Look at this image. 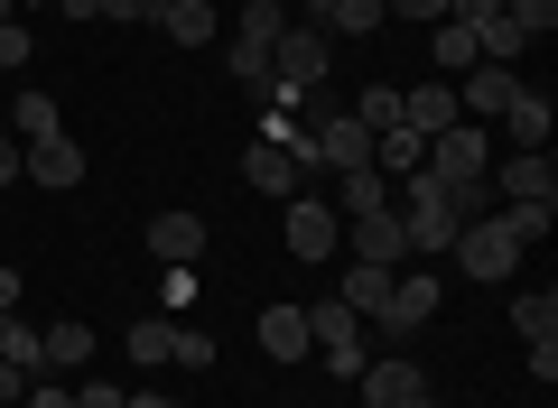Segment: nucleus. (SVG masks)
<instances>
[{"label":"nucleus","mask_w":558,"mask_h":408,"mask_svg":"<svg viewBox=\"0 0 558 408\" xmlns=\"http://www.w3.org/2000/svg\"><path fill=\"white\" fill-rule=\"evenodd\" d=\"M326 28H307V20H289L279 28V47H270V102H299V94H317L326 84Z\"/></svg>","instance_id":"f257e3e1"},{"label":"nucleus","mask_w":558,"mask_h":408,"mask_svg":"<svg viewBox=\"0 0 558 408\" xmlns=\"http://www.w3.org/2000/svg\"><path fill=\"white\" fill-rule=\"evenodd\" d=\"M242 186L252 195H299V186H317V168H307V121L289 139H260L252 131V149H242Z\"/></svg>","instance_id":"f03ea898"},{"label":"nucleus","mask_w":558,"mask_h":408,"mask_svg":"<svg viewBox=\"0 0 558 408\" xmlns=\"http://www.w3.org/2000/svg\"><path fill=\"white\" fill-rule=\"evenodd\" d=\"M307 353H326V371H344V381H354V371L373 362V353H363V316L344 307L336 288H326L317 307H307Z\"/></svg>","instance_id":"7ed1b4c3"},{"label":"nucleus","mask_w":558,"mask_h":408,"mask_svg":"<svg viewBox=\"0 0 558 408\" xmlns=\"http://www.w3.org/2000/svg\"><path fill=\"white\" fill-rule=\"evenodd\" d=\"M447 251L465 260V279H512L521 270V242H512V223H502V205H494V214H475V223H457Z\"/></svg>","instance_id":"20e7f679"},{"label":"nucleus","mask_w":558,"mask_h":408,"mask_svg":"<svg viewBox=\"0 0 558 408\" xmlns=\"http://www.w3.org/2000/svg\"><path fill=\"white\" fill-rule=\"evenodd\" d=\"M279 28H289V10L279 0H242V28H233V75L252 84V94H270V47Z\"/></svg>","instance_id":"39448f33"},{"label":"nucleus","mask_w":558,"mask_h":408,"mask_svg":"<svg viewBox=\"0 0 558 408\" xmlns=\"http://www.w3.org/2000/svg\"><path fill=\"white\" fill-rule=\"evenodd\" d=\"M418 168L438 176L447 195H457V186H475V176L494 168V131H475V121H457V131H438V139H428V158H418Z\"/></svg>","instance_id":"423d86ee"},{"label":"nucleus","mask_w":558,"mask_h":408,"mask_svg":"<svg viewBox=\"0 0 558 408\" xmlns=\"http://www.w3.org/2000/svg\"><path fill=\"white\" fill-rule=\"evenodd\" d=\"M289 251H299V260H317V270L344 251V214L326 205L317 186H299V195H289Z\"/></svg>","instance_id":"0eeeda50"},{"label":"nucleus","mask_w":558,"mask_h":408,"mask_svg":"<svg viewBox=\"0 0 558 408\" xmlns=\"http://www.w3.org/2000/svg\"><path fill=\"white\" fill-rule=\"evenodd\" d=\"M484 186H494L502 205H558V168H549V149H512V158H494V168H484Z\"/></svg>","instance_id":"6e6552de"},{"label":"nucleus","mask_w":558,"mask_h":408,"mask_svg":"<svg viewBox=\"0 0 558 408\" xmlns=\"http://www.w3.org/2000/svg\"><path fill=\"white\" fill-rule=\"evenodd\" d=\"M344 251L373 260V270H410V233H400L391 205H381V214H344Z\"/></svg>","instance_id":"1a4fd4ad"},{"label":"nucleus","mask_w":558,"mask_h":408,"mask_svg":"<svg viewBox=\"0 0 558 408\" xmlns=\"http://www.w3.org/2000/svg\"><path fill=\"white\" fill-rule=\"evenodd\" d=\"M512 325H521V344H531V371H539V381H558V288L512 297Z\"/></svg>","instance_id":"9d476101"},{"label":"nucleus","mask_w":558,"mask_h":408,"mask_svg":"<svg viewBox=\"0 0 558 408\" xmlns=\"http://www.w3.org/2000/svg\"><path fill=\"white\" fill-rule=\"evenodd\" d=\"M438 325V279L428 270H391V307H381V334H428Z\"/></svg>","instance_id":"9b49d317"},{"label":"nucleus","mask_w":558,"mask_h":408,"mask_svg":"<svg viewBox=\"0 0 558 408\" xmlns=\"http://www.w3.org/2000/svg\"><path fill=\"white\" fill-rule=\"evenodd\" d=\"M354 381H363V408H410L418 390H428V371H418L410 353H373V362H363Z\"/></svg>","instance_id":"f8f14e48"},{"label":"nucleus","mask_w":558,"mask_h":408,"mask_svg":"<svg viewBox=\"0 0 558 408\" xmlns=\"http://www.w3.org/2000/svg\"><path fill=\"white\" fill-rule=\"evenodd\" d=\"M149 251H159V270H196L205 260V214H186V205L149 214Z\"/></svg>","instance_id":"ddd939ff"},{"label":"nucleus","mask_w":558,"mask_h":408,"mask_svg":"<svg viewBox=\"0 0 558 408\" xmlns=\"http://www.w3.org/2000/svg\"><path fill=\"white\" fill-rule=\"evenodd\" d=\"M512 94H521V65H465V75H457V112L465 121H502Z\"/></svg>","instance_id":"4468645a"},{"label":"nucleus","mask_w":558,"mask_h":408,"mask_svg":"<svg viewBox=\"0 0 558 408\" xmlns=\"http://www.w3.org/2000/svg\"><path fill=\"white\" fill-rule=\"evenodd\" d=\"M457 121H465V112H457V84H447V75H438V84H400V131L438 139V131H457Z\"/></svg>","instance_id":"2eb2a0df"},{"label":"nucleus","mask_w":558,"mask_h":408,"mask_svg":"<svg viewBox=\"0 0 558 408\" xmlns=\"http://www.w3.org/2000/svg\"><path fill=\"white\" fill-rule=\"evenodd\" d=\"M20 168L38 176V186H57V195H65V186H84V149H75L65 131H57V139H28V158H20Z\"/></svg>","instance_id":"dca6fc26"},{"label":"nucleus","mask_w":558,"mask_h":408,"mask_svg":"<svg viewBox=\"0 0 558 408\" xmlns=\"http://www.w3.org/2000/svg\"><path fill=\"white\" fill-rule=\"evenodd\" d=\"M549 121H558V102H549V94H531V84L502 102V131H512V149H549Z\"/></svg>","instance_id":"f3484780"},{"label":"nucleus","mask_w":558,"mask_h":408,"mask_svg":"<svg viewBox=\"0 0 558 408\" xmlns=\"http://www.w3.org/2000/svg\"><path fill=\"white\" fill-rule=\"evenodd\" d=\"M260 353L270 362H307V307H260Z\"/></svg>","instance_id":"a211bd4d"},{"label":"nucleus","mask_w":558,"mask_h":408,"mask_svg":"<svg viewBox=\"0 0 558 408\" xmlns=\"http://www.w3.org/2000/svg\"><path fill=\"white\" fill-rule=\"evenodd\" d=\"M336 297L363 316V325H381V307H391V270H373V260H354V270L336 279Z\"/></svg>","instance_id":"6ab92c4d"},{"label":"nucleus","mask_w":558,"mask_h":408,"mask_svg":"<svg viewBox=\"0 0 558 408\" xmlns=\"http://www.w3.org/2000/svg\"><path fill=\"white\" fill-rule=\"evenodd\" d=\"M149 20L178 47H215V10H205V0H149Z\"/></svg>","instance_id":"aec40b11"},{"label":"nucleus","mask_w":558,"mask_h":408,"mask_svg":"<svg viewBox=\"0 0 558 408\" xmlns=\"http://www.w3.org/2000/svg\"><path fill=\"white\" fill-rule=\"evenodd\" d=\"M0 362H20L28 381H47V344H38V325L20 307H0Z\"/></svg>","instance_id":"412c9836"},{"label":"nucleus","mask_w":558,"mask_h":408,"mask_svg":"<svg viewBox=\"0 0 558 408\" xmlns=\"http://www.w3.org/2000/svg\"><path fill=\"white\" fill-rule=\"evenodd\" d=\"M428 65H438L447 84H457L465 65H484V57H475V28H465V20H438V28H428Z\"/></svg>","instance_id":"4be33fe9"},{"label":"nucleus","mask_w":558,"mask_h":408,"mask_svg":"<svg viewBox=\"0 0 558 408\" xmlns=\"http://www.w3.org/2000/svg\"><path fill=\"white\" fill-rule=\"evenodd\" d=\"M381 205H391V176L381 168H344L336 176V214H381Z\"/></svg>","instance_id":"5701e85b"},{"label":"nucleus","mask_w":558,"mask_h":408,"mask_svg":"<svg viewBox=\"0 0 558 408\" xmlns=\"http://www.w3.org/2000/svg\"><path fill=\"white\" fill-rule=\"evenodd\" d=\"M418 158H428V139H418V131H381L373 139V168L391 176V186H400V176H418Z\"/></svg>","instance_id":"b1692460"},{"label":"nucleus","mask_w":558,"mask_h":408,"mask_svg":"<svg viewBox=\"0 0 558 408\" xmlns=\"http://www.w3.org/2000/svg\"><path fill=\"white\" fill-rule=\"evenodd\" d=\"M38 344H47V371H84L94 362V325H47Z\"/></svg>","instance_id":"393cba45"},{"label":"nucleus","mask_w":558,"mask_h":408,"mask_svg":"<svg viewBox=\"0 0 558 408\" xmlns=\"http://www.w3.org/2000/svg\"><path fill=\"white\" fill-rule=\"evenodd\" d=\"M354 121H363V131H400V84H363V94H354Z\"/></svg>","instance_id":"a878e982"},{"label":"nucleus","mask_w":558,"mask_h":408,"mask_svg":"<svg viewBox=\"0 0 558 408\" xmlns=\"http://www.w3.org/2000/svg\"><path fill=\"white\" fill-rule=\"evenodd\" d=\"M10 131H20V149H28V139H57L65 121H57V102H47V94H20V112H10Z\"/></svg>","instance_id":"bb28decb"},{"label":"nucleus","mask_w":558,"mask_h":408,"mask_svg":"<svg viewBox=\"0 0 558 408\" xmlns=\"http://www.w3.org/2000/svg\"><path fill=\"white\" fill-rule=\"evenodd\" d=\"M381 28V0H336L326 10V38H373Z\"/></svg>","instance_id":"cd10ccee"},{"label":"nucleus","mask_w":558,"mask_h":408,"mask_svg":"<svg viewBox=\"0 0 558 408\" xmlns=\"http://www.w3.org/2000/svg\"><path fill=\"white\" fill-rule=\"evenodd\" d=\"M168 344H178V325H159V316H140V325H131V344H121V353H131V362H168Z\"/></svg>","instance_id":"c85d7f7f"},{"label":"nucleus","mask_w":558,"mask_h":408,"mask_svg":"<svg viewBox=\"0 0 558 408\" xmlns=\"http://www.w3.org/2000/svg\"><path fill=\"white\" fill-rule=\"evenodd\" d=\"M502 20H512L521 38H549V28H558V0H502Z\"/></svg>","instance_id":"c756f323"},{"label":"nucleus","mask_w":558,"mask_h":408,"mask_svg":"<svg viewBox=\"0 0 558 408\" xmlns=\"http://www.w3.org/2000/svg\"><path fill=\"white\" fill-rule=\"evenodd\" d=\"M502 223H512V242L531 251V242H539V233L558 223V205H502Z\"/></svg>","instance_id":"7c9ffc66"},{"label":"nucleus","mask_w":558,"mask_h":408,"mask_svg":"<svg viewBox=\"0 0 558 408\" xmlns=\"http://www.w3.org/2000/svg\"><path fill=\"white\" fill-rule=\"evenodd\" d=\"M168 362H178V371H205V362H215V334L178 325V344H168Z\"/></svg>","instance_id":"2f4dec72"},{"label":"nucleus","mask_w":558,"mask_h":408,"mask_svg":"<svg viewBox=\"0 0 558 408\" xmlns=\"http://www.w3.org/2000/svg\"><path fill=\"white\" fill-rule=\"evenodd\" d=\"M381 20H418V28H438V20H447V0H381Z\"/></svg>","instance_id":"473e14b6"},{"label":"nucleus","mask_w":558,"mask_h":408,"mask_svg":"<svg viewBox=\"0 0 558 408\" xmlns=\"http://www.w3.org/2000/svg\"><path fill=\"white\" fill-rule=\"evenodd\" d=\"M20 408H75V390H65L57 371H47V381H28V399H20Z\"/></svg>","instance_id":"72a5a7b5"},{"label":"nucleus","mask_w":558,"mask_h":408,"mask_svg":"<svg viewBox=\"0 0 558 408\" xmlns=\"http://www.w3.org/2000/svg\"><path fill=\"white\" fill-rule=\"evenodd\" d=\"M75 408H131V390H121V381H84Z\"/></svg>","instance_id":"f704fd0d"},{"label":"nucleus","mask_w":558,"mask_h":408,"mask_svg":"<svg viewBox=\"0 0 558 408\" xmlns=\"http://www.w3.org/2000/svg\"><path fill=\"white\" fill-rule=\"evenodd\" d=\"M28 57H38V47H28V28H20V20H0V65H28Z\"/></svg>","instance_id":"c9c22d12"},{"label":"nucleus","mask_w":558,"mask_h":408,"mask_svg":"<svg viewBox=\"0 0 558 408\" xmlns=\"http://www.w3.org/2000/svg\"><path fill=\"white\" fill-rule=\"evenodd\" d=\"M159 288H168V316H186V307H196V270H168Z\"/></svg>","instance_id":"e433bc0d"},{"label":"nucleus","mask_w":558,"mask_h":408,"mask_svg":"<svg viewBox=\"0 0 558 408\" xmlns=\"http://www.w3.org/2000/svg\"><path fill=\"white\" fill-rule=\"evenodd\" d=\"M447 20H465V28H484V20H502V0H447Z\"/></svg>","instance_id":"4c0bfd02"},{"label":"nucleus","mask_w":558,"mask_h":408,"mask_svg":"<svg viewBox=\"0 0 558 408\" xmlns=\"http://www.w3.org/2000/svg\"><path fill=\"white\" fill-rule=\"evenodd\" d=\"M94 20H149V0H94Z\"/></svg>","instance_id":"58836bf2"},{"label":"nucleus","mask_w":558,"mask_h":408,"mask_svg":"<svg viewBox=\"0 0 558 408\" xmlns=\"http://www.w3.org/2000/svg\"><path fill=\"white\" fill-rule=\"evenodd\" d=\"M0 186H20V139L0 131Z\"/></svg>","instance_id":"ea45409f"},{"label":"nucleus","mask_w":558,"mask_h":408,"mask_svg":"<svg viewBox=\"0 0 558 408\" xmlns=\"http://www.w3.org/2000/svg\"><path fill=\"white\" fill-rule=\"evenodd\" d=\"M326 10H336V0H299V20H307V28H326Z\"/></svg>","instance_id":"a19ab883"},{"label":"nucleus","mask_w":558,"mask_h":408,"mask_svg":"<svg viewBox=\"0 0 558 408\" xmlns=\"http://www.w3.org/2000/svg\"><path fill=\"white\" fill-rule=\"evenodd\" d=\"M0 307H20V270H0Z\"/></svg>","instance_id":"79ce46f5"},{"label":"nucleus","mask_w":558,"mask_h":408,"mask_svg":"<svg viewBox=\"0 0 558 408\" xmlns=\"http://www.w3.org/2000/svg\"><path fill=\"white\" fill-rule=\"evenodd\" d=\"M410 408H438V390H418V399H410Z\"/></svg>","instance_id":"37998d69"},{"label":"nucleus","mask_w":558,"mask_h":408,"mask_svg":"<svg viewBox=\"0 0 558 408\" xmlns=\"http://www.w3.org/2000/svg\"><path fill=\"white\" fill-rule=\"evenodd\" d=\"M0 20H20V0H0Z\"/></svg>","instance_id":"c03bdc74"},{"label":"nucleus","mask_w":558,"mask_h":408,"mask_svg":"<svg viewBox=\"0 0 558 408\" xmlns=\"http://www.w3.org/2000/svg\"><path fill=\"white\" fill-rule=\"evenodd\" d=\"M20 10H57V0H20Z\"/></svg>","instance_id":"a18cd8bd"},{"label":"nucleus","mask_w":558,"mask_h":408,"mask_svg":"<svg viewBox=\"0 0 558 408\" xmlns=\"http://www.w3.org/2000/svg\"><path fill=\"white\" fill-rule=\"evenodd\" d=\"M131 408H168V399H131Z\"/></svg>","instance_id":"49530a36"}]
</instances>
